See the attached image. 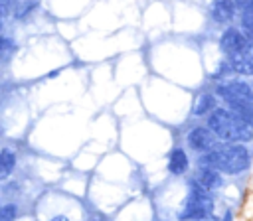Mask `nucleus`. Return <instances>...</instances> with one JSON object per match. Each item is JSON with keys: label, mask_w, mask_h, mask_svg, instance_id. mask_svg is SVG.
<instances>
[{"label": "nucleus", "mask_w": 253, "mask_h": 221, "mask_svg": "<svg viewBox=\"0 0 253 221\" xmlns=\"http://www.w3.org/2000/svg\"><path fill=\"white\" fill-rule=\"evenodd\" d=\"M40 4H38V0H20L16 6H14V10H12V14H14V18L16 20H26V18H30L34 12H36V8H38Z\"/></svg>", "instance_id": "nucleus-16"}, {"label": "nucleus", "mask_w": 253, "mask_h": 221, "mask_svg": "<svg viewBox=\"0 0 253 221\" xmlns=\"http://www.w3.org/2000/svg\"><path fill=\"white\" fill-rule=\"evenodd\" d=\"M192 168V160H190V152L186 150V146H172L170 152L166 154V170L170 176L174 178H182L190 172Z\"/></svg>", "instance_id": "nucleus-7"}, {"label": "nucleus", "mask_w": 253, "mask_h": 221, "mask_svg": "<svg viewBox=\"0 0 253 221\" xmlns=\"http://www.w3.org/2000/svg\"><path fill=\"white\" fill-rule=\"evenodd\" d=\"M213 193L204 189L200 184L194 182V178L188 180V193L182 201V207L178 211V219L180 221H198L204 217L213 215Z\"/></svg>", "instance_id": "nucleus-3"}, {"label": "nucleus", "mask_w": 253, "mask_h": 221, "mask_svg": "<svg viewBox=\"0 0 253 221\" xmlns=\"http://www.w3.org/2000/svg\"><path fill=\"white\" fill-rule=\"evenodd\" d=\"M16 51H18V43L12 37L0 34V63H8L16 55Z\"/></svg>", "instance_id": "nucleus-15"}, {"label": "nucleus", "mask_w": 253, "mask_h": 221, "mask_svg": "<svg viewBox=\"0 0 253 221\" xmlns=\"http://www.w3.org/2000/svg\"><path fill=\"white\" fill-rule=\"evenodd\" d=\"M229 73L235 77H253V47L225 59Z\"/></svg>", "instance_id": "nucleus-10"}, {"label": "nucleus", "mask_w": 253, "mask_h": 221, "mask_svg": "<svg viewBox=\"0 0 253 221\" xmlns=\"http://www.w3.org/2000/svg\"><path fill=\"white\" fill-rule=\"evenodd\" d=\"M16 166H18V154L12 148L2 146L0 148V182H6L14 174Z\"/></svg>", "instance_id": "nucleus-12"}, {"label": "nucleus", "mask_w": 253, "mask_h": 221, "mask_svg": "<svg viewBox=\"0 0 253 221\" xmlns=\"http://www.w3.org/2000/svg\"><path fill=\"white\" fill-rule=\"evenodd\" d=\"M217 97V101H221L223 105H229V103H237V101H249L253 103V89L249 85V79L247 77H225V79H219L215 81L213 89H211Z\"/></svg>", "instance_id": "nucleus-4"}, {"label": "nucleus", "mask_w": 253, "mask_h": 221, "mask_svg": "<svg viewBox=\"0 0 253 221\" xmlns=\"http://www.w3.org/2000/svg\"><path fill=\"white\" fill-rule=\"evenodd\" d=\"M59 73H61V69H55V71H49V73H47L45 77H47V79H51V77H57Z\"/></svg>", "instance_id": "nucleus-21"}, {"label": "nucleus", "mask_w": 253, "mask_h": 221, "mask_svg": "<svg viewBox=\"0 0 253 221\" xmlns=\"http://www.w3.org/2000/svg\"><path fill=\"white\" fill-rule=\"evenodd\" d=\"M0 65H2V63H0Z\"/></svg>", "instance_id": "nucleus-24"}, {"label": "nucleus", "mask_w": 253, "mask_h": 221, "mask_svg": "<svg viewBox=\"0 0 253 221\" xmlns=\"http://www.w3.org/2000/svg\"><path fill=\"white\" fill-rule=\"evenodd\" d=\"M49 221H71V219H69L67 215H53Z\"/></svg>", "instance_id": "nucleus-20"}, {"label": "nucleus", "mask_w": 253, "mask_h": 221, "mask_svg": "<svg viewBox=\"0 0 253 221\" xmlns=\"http://www.w3.org/2000/svg\"><path fill=\"white\" fill-rule=\"evenodd\" d=\"M217 97L213 91H200L196 93L194 97V103H192V116L194 118H206L215 107H217Z\"/></svg>", "instance_id": "nucleus-11"}, {"label": "nucleus", "mask_w": 253, "mask_h": 221, "mask_svg": "<svg viewBox=\"0 0 253 221\" xmlns=\"http://www.w3.org/2000/svg\"><path fill=\"white\" fill-rule=\"evenodd\" d=\"M18 205L16 203H2L0 205V221H16L18 219Z\"/></svg>", "instance_id": "nucleus-17"}, {"label": "nucleus", "mask_w": 253, "mask_h": 221, "mask_svg": "<svg viewBox=\"0 0 253 221\" xmlns=\"http://www.w3.org/2000/svg\"><path fill=\"white\" fill-rule=\"evenodd\" d=\"M223 107H227L239 118H243L245 122H249L253 126V103H249V101H237V103H229V105H223Z\"/></svg>", "instance_id": "nucleus-14"}, {"label": "nucleus", "mask_w": 253, "mask_h": 221, "mask_svg": "<svg viewBox=\"0 0 253 221\" xmlns=\"http://www.w3.org/2000/svg\"><path fill=\"white\" fill-rule=\"evenodd\" d=\"M235 219V215H233V211L231 209H225L223 211V215L221 217H217V221H233Z\"/></svg>", "instance_id": "nucleus-19"}, {"label": "nucleus", "mask_w": 253, "mask_h": 221, "mask_svg": "<svg viewBox=\"0 0 253 221\" xmlns=\"http://www.w3.org/2000/svg\"><path fill=\"white\" fill-rule=\"evenodd\" d=\"M217 47H219V51L223 53L225 59L251 49L249 39L245 37V34L237 26H233V24L223 28V32L219 34V39H217Z\"/></svg>", "instance_id": "nucleus-6"}, {"label": "nucleus", "mask_w": 253, "mask_h": 221, "mask_svg": "<svg viewBox=\"0 0 253 221\" xmlns=\"http://www.w3.org/2000/svg\"><path fill=\"white\" fill-rule=\"evenodd\" d=\"M210 18L219 26H229L237 18V8L233 0H213L210 6Z\"/></svg>", "instance_id": "nucleus-9"}, {"label": "nucleus", "mask_w": 253, "mask_h": 221, "mask_svg": "<svg viewBox=\"0 0 253 221\" xmlns=\"http://www.w3.org/2000/svg\"><path fill=\"white\" fill-rule=\"evenodd\" d=\"M192 178H194L196 184H200L204 189H208L211 193L217 191V189H221L223 184H225V176L221 172L213 170V168H208V166H196Z\"/></svg>", "instance_id": "nucleus-8"}, {"label": "nucleus", "mask_w": 253, "mask_h": 221, "mask_svg": "<svg viewBox=\"0 0 253 221\" xmlns=\"http://www.w3.org/2000/svg\"><path fill=\"white\" fill-rule=\"evenodd\" d=\"M233 4L237 8V12H241V10H253V0H233Z\"/></svg>", "instance_id": "nucleus-18"}, {"label": "nucleus", "mask_w": 253, "mask_h": 221, "mask_svg": "<svg viewBox=\"0 0 253 221\" xmlns=\"http://www.w3.org/2000/svg\"><path fill=\"white\" fill-rule=\"evenodd\" d=\"M249 79V85H251V89H253V77H247Z\"/></svg>", "instance_id": "nucleus-23"}, {"label": "nucleus", "mask_w": 253, "mask_h": 221, "mask_svg": "<svg viewBox=\"0 0 253 221\" xmlns=\"http://www.w3.org/2000/svg\"><path fill=\"white\" fill-rule=\"evenodd\" d=\"M4 18H6V16L0 12V34H2V30H4Z\"/></svg>", "instance_id": "nucleus-22"}, {"label": "nucleus", "mask_w": 253, "mask_h": 221, "mask_svg": "<svg viewBox=\"0 0 253 221\" xmlns=\"http://www.w3.org/2000/svg\"><path fill=\"white\" fill-rule=\"evenodd\" d=\"M184 144H186V150L188 152H194V154L200 156V154H206V152L213 150L219 144V140L215 138V134L206 124H194L186 132Z\"/></svg>", "instance_id": "nucleus-5"}, {"label": "nucleus", "mask_w": 253, "mask_h": 221, "mask_svg": "<svg viewBox=\"0 0 253 221\" xmlns=\"http://www.w3.org/2000/svg\"><path fill=\"white\" fill-rule=\"evenodd\" d=\"M206 126L215 134L223 144H249L253 142V126L239 118L233 110L223 105H217L206 118Z\"/></svg>", "instance_id": "nucleus-2"}, {"label": "nucleus", "mask_w": 253, "mask_h": 221, "mask_svg": "<svg viewBox=\"0 0 253 221\" xmlns=\"http://www.w3.org/2000/svg\"><path fill=\"white\" fill-rule=\"evenodd\" d=\"M237 28L245 34V37L249 39V45L253 47V10L237 12Z\"/></svg>", "instance_id": "nucleus-13"}, {"label": "nucleus", "mask_w": 253, "mask_h": 221, "mask_svg": "<svg viewBox=\"0 0 253 221\" xmlns=\"http://www.w3.org/2000/svg\"><path fill=\"white\" fill-rule=\"evenodd\" d=\"M198 166H208L227 178H235L249 172V168L253 166V150L249 148V144L219 142L213 150L198 156Z\"/></svg>", "instance_id": "nucleus-1"}]
</instances>
